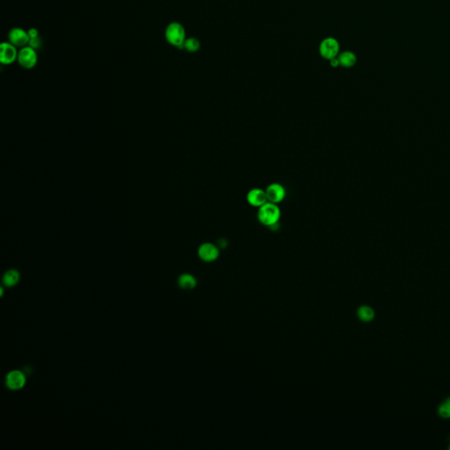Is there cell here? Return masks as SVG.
Returning a JSON list of instances; mask_svg holds the SVG:
<instances>
[{
  "mask_svg": "<svg viewBox=\"0 0 450 450\" xmlns=\"http://www.w3.org/2000/svg\"><path fill=\"white\" fill-rule=\"evenodd\" d=\"M19 51L17 47L11 42L4 41L0 45V63L4 65H10L17 61Z\"/></svg>",
  "mask_w": 450,
  "mask_h": 450,
  "instance_id": "obj_4",
  "label": "cell"
},
{
  "mask_svg": "<svg viewBox=\"0 0 450 450\" xmlns=\"http://www.w3.org/2000/svg\"><path fill=\"white\" fill-rule=\"evenodd\" d=\"M266 190L268 202L279 204L286 197V189L280 183H272L268 185Z\"/></svg>",
  "mask_w": 450,
  "mask_h": 450,
  "instance_id": "obj_7",
  "label": "cell"
},
{
  "mask_svg": "<svg viewBox=\"0 0 450 450\" xmlns=\"http://www.w3.org/2000/svg\"><path fill=\"white\" fill-rule=\"evenodd\" d=\"M21 279L20 273L14 269H11L4 274L3 281L6 287H13L18 284Z\"/></svg>",
  "mask_w": 450,
  "mask_h": 450,
  "instance_id": "obj_14",
  "label": "cell"
},
{
  "mask_svg": "<svg viewBox=\"0 0 450 450\" xmlns=\"http://www.w3.org/2000/svg\"><path fill=\"white\" fill-rule=\"evenodd\" d=\"M338 60L340 65L345 68H350L356 64V56L351 51H345L339 55Z\"/></svg>",
  "mask_w": 450,
  "mask_h": 450,
  "instance_id": "obj_11",
  "label": "cell"
},
{
  "mask_svg": "<svg viewBox=\"0 0 450 450\" xmlns=\"http://www.w3.org/2000/svg\"><path fill=\"white\" fill-rule=\"evenodd\" d=\"M28 33H29V35L30 38H35V37L40 36L39 35V32L35 28H31L28 30Z\"/></svg>",
  "mask_w": 450,
  "mask_h": 450,
  "instance_id": "obj_18",
  "label": "cell"
},
{
  "mask_svg": "<svg viewBox=\"0 0 450 450\" xmlns=\"http://www.w3.org/2000/svg\"><path fill=\"white\" fill-rule=\"evenodd\" d=\"M220 251L218 247L212 243H203L198 249L200 259L205 262H213L218 259Z\"/></svg>",
  "mask_w": 450,
  "mask_h": 450,
  "instance_id": "obj_8",
  "label": "cell"
},
{
  "mask_svg": "<svg viewBox=\"0 0 450 450\" xmlns=\"http://www.w3.org/2000/svg\"><path fill=\"white\" fill-rule=\"evenodd\" d=\"M5 382L9 389L18 390L22 389L26 384V377L20 370H12L6 376Z\"/></svg>",
  "mask_w": 450,
  "mask_h": 450,
  "instance_id": "obj_10",
  "label": "cell"
},
{
  "mask_svg": "<svg viewBox=\"0 0 450 450\" xmlns=\"http://www.w3.org/2000/svg\"><path fill=\"white\" fill-rule=\"evenodd\" d=\"M357 316L363 322H370L375 318V311L368 305H362L357 310Z\"/></svg>",
  "mask_w": 450,
  "mask_h": 450,
  "instance_id": "obj_13",
  "label": "cell"
},
{
  "mask_svg": "<svg viewBox=\"0 0 450 450\" xmlns=\"http://www.w3.org/2000/svg\"><path fill=\"white\" fill-rule=\"evenodd\" d=\"M200 47H201L200 41L196 38L192 37V38L186 39V41L183 44L182 48L186 49L188 52L194 53L198 51L200 49Z\"/></svg>",
  "mask_w": 450,
  "mask_h": 450,
  "instance_id": "obj_15",
  "label": "cell"
},
{
  "mask_svg": "<svg viewBox=\"0 0 450 450\" xmlns=\"http://www.w3.org/2000/svg\"><path fill=\"white\" fill-rule=\"evenodd\" d=\"M246 201L249 205L259 208L268 202L266 190H264L260 187L252 188L248 192L247 195H246Z\"/></svg>",
  "mask_w": 450,
  "mask_h": 450,
  "instance_id": "obj_9",
  "label": "cell"
},
{
  "mask_svg": "<svg viewBox=\"0 0 450 450\" xmlns=\"http://www.w3.org/2000/svg\"><path fill=\"white\" fill-rule=\"evenodd\" d=\"M339 51H340V44L336 39L326 38L321 42L319 52H320L321 56L325 59L332 60L333 58H336L339 55Z\"/></svg>",
  "mask_w": 450,
  "mask_h": 450,
  "instance_id": "obj_5",
  "label": "cell"
},
{
  "mask_svg": "<svg viewBox=\"0 0 450 450\" xmlns=\"http://www.w3.org/2000/svg\"><path fill=\"white\" fill-rule=\"evenodd\" d=\"M165 37L169 44L178 49H182L183 44L187 39L184 27L176 21L167 26L165 31Z\"/></svg>",
  "mask_w": 450,
  "mask_h": 450,
  "instance_id": "obj_2",
  "label": "cell"
},
{
  "mask_svg": "<svg viewBox=\"0 0 450 450\" xmlns=\"http://www.w3.org/2000/svg\"><path fill=\"white\" fill-rule=\"evenodd\" d=\"M449 449H450V447H449Z\"/></svg>",
  "mask_w": 450,
  "mask_h": 450,
  "instance_id": "obj_19",
  "label": "cell"
},
{
  "mask_svg": "<svg viewBox=\"0 0 450 450\" xmlns=\"http://www.w3.org/2000/svg\"><path fill=\"white\" fill-rule=\"evenodd\" d=\"M9 42L17 48H24L29 45L30 37L28 31L21 28H13L8 34Z\"/></svg>",
  "mask_w": 450,
  "mask_h": 450,
  "instance_id": "obj_6",
  "label": "cell"
},
{
  "mask_svg": "<svg viewBox=\"0 0 450 450\" xmlns=\"http://www.w3.org/2000/svg\"><path fill=\"white\" fill-rule=\"evenodd\" d=\"M280 215L281 211L278 204L268 202L258 208L257 217L261 224L272 227L280 221Z\"/></svg>",
  "mask_w": 450,
  "mask_h": 450,
  "instance_id": "obj_1",
  "label": "cell"
},
{
  "mask_svg": "<svg viewBox=\"0 0 450 450\" xmlns=\"http://www.w3.org/2000/svg\"><path fill=\"white\" fill-rule=\"evenodd\" d=\"M438 414L443 418H450V397L447 398L438 407Z\"/></svg>",
  "mask_w": 450,
  "mask_h": 450,
  "instance_id": "obj_16",
  "label": "cell"
},
{
  "mask_svg": "<svg viewBox=\"0 0 450 450\" xmlns=\"http://www.w3.org/2000/svg\"><path fill=\"white\" fill-rule=\"evenodd\" d=\"M178 285L184 289H193L197 285V280L194 276L189 274H184L178 278Z\"/></svg>",
  "mask_w": 450,
  "mask_h": 450,
  "instance_id": "obj_12",
  "label": "cell"
},
{
  "mask_svg": "<svg viewBox=\"0 0 450 450\" xmlns=\"http://www.w3.org/2000/svg\"><path fill=\"white\" fill-rule=\"evenodd\" d=\"M29 47H31L34 49H41V46H42V41H41V37L37 36L35 37V38H30L29 42Z\"/></svg>",
  "mask_w": 450,
  "mask_h": 450,
  "instance_id": "obj_17",
  "label": "cell"
},
{
  "mask_svg": "<svg viewBox=\"0 0 450 450\" xmlns=\"http://www.w3.org/2000/svg\"><path fill=\"white\" fill-rule=\"evenodd\" d=\"M17 62L24 69H33L38 63L36 50L29 47V45L19 50Z\"/></svg>",
  "mask_w": 450,
  "mask_h": 450,
  "instance_id": "obj_3",
  "label": "cell"
}]
</instances>
